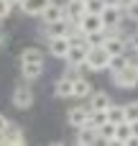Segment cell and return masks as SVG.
Returning a JSON list of instances; mask_svg holds the SVG:
<instances>
[{
	"label": "cell",
	"mask_w": 138,
	"mask_h": 146,
	"mask_svg": "<svg viewBox=\"0 0 138 146\" xmlns=\"http://www.w3.org/2000/svg\"><path fill=\"white\" fill-rule=\"evenodd\" d=\"M125 15H128L131 21H136V23H138V0H133V3L125 8Z\"/></svg>",
	"instance_id": "f1b7e54d"
},
{
	"label": "cell",
	"mask_w": 138,
	"mask_h": 146,
	"mask_svg": "<svg viewBox=\"0 0 138 146\" xmlns=\"http://www.w3.org/2000/svg\"><path fill=\"white\" fill-rule=\"evenodd\" d=\"M67 121H69L72 128H82V126H87V123H90V108H69Z\"/></svg>",
	"instance_id": "9c48e42d"
},
{
	"label": "cell",
	"mask_w": 138,
	"mask_h": 146,
	"mask_svg": "<svg viewBox=\"0 0 138 146\" xmlns=\"http://www.w3.org/2000/svg\"><path fill=\"white\" fill-rule=\"evenodd\" d=\"M87 41L85 44H74V46H69V51H67V64L72 67V69H82L85 67V56H87Z\"/></svg>",
	"instance_id": "8992f818"
},
{
	"label": "cell",
	"mask_w": 138,
	"mask_h": 146,
	"mask_svg": "<svg viewBox=\"0 0 138 146\" xmlns=\"http://www.w3.org/2000/svg\"><path fill=\"white\" fill-rule=\"evenodd\" d=\"M10 100H13V105H15L18 110H28L36 98H33V90H31L28 85H18V87L13 90V98H10Z\"/></svg>",
	"instance_id": "277c9868"
},
{
	"label": "cell",
	"mask_w": 138,
	"mask_h": 146,
	"mask_svg": "<svg viewBox=\"0 0 138 146\" xmlns=\"http://www.w3.org/2000/svg\"><path fill=\"white\" fill-rule=\"evenodd\" d=\"M100 18H102V28H105L108 33H118L120 21H123V8H118L115 0H108L105 8L100 10Z\"/></svg>",
	"instance_id": "7a4b0ae2"
},
{
	"label": "cell",
	"mask_w": 138,
	"mask_h": 146,
	"mask_svg": "<svg viewBox=\"0 0 138 146\" xmlns=\"http://www.w3.org/2000/svg\"><path fill=\"white\" fill-rule=\"evenodd\" d=\"M102 46L108 49V54H123L125 51V38L118 36V33H108L105 41H102Z\"/></svg>",
	"instance_id": "9a60e30c"
},
{
	"label": "cell",
	"mask_w": 138,
	"mask_h": 146,
	"mask_svg": "<svg viewBox=\"0 0 138 146\" xmlns=\"http://www.w3.org/2000/svg\"><path fill=\"white\" fill-rule=\"evenodd\" d=\"M110 103H113V100H110L108 92H95V95L90 98V105H87V108H90V110H105Z\"/></svg>",
	"instance_id": "ffe728a7"
},
{
	"label": "cell",
	"mask_w": 138,
	"mask_h": 146,
	"mask_svg": "<svg viewBox=\"0 0 138 146\" xmlns=\"http://www.w3.org/2000/svg\"><path fill=\"white\" fill-rule=\"evenodd\" d=\"M131 136H138V121L131 123Z\"/></svg>",
	"instance_id": "1f68e13d"
},
{
	"label": "cell",
	"mask_w": 138,
	"mask_h": 146,
	"mask_svg": "<svg viewBox=\"0 0 138 146\" xmlns=\"http://www.w3.org/2000/svg\"><path fill=\"white\" fill-rule=\"evenodd\" d=\"M128 64V54L123 51V54H110V59H108V72H115V69H120V67H125Z\"/></svg>",
	"instance_id": "7402d4cb"
},
{
	"label": "cell",
	"mask_w": 138,
	"mask_h": 146,
	"mask_svg": "<svg viewBox=\"0 0 138 146\" xmlns=\"http://www.w3.org/2000/svg\"><path fill=\"white\" fill-rule=\"evenodd\" d=\"M105 36H108V31H92L85 36V41H87V46H102Z\"/></svg>",
	"instance_id": "cb8c5ba5"
},
{
	"label": "cell",
	"mask_w": 138,
	"mask_h": 146,
	"mask_svg": "<svg viewBox=\"0 0 138 146\" xmlns=\"http://www.w3.org/2000/svg\"><path fill=\"white\" fill-rule=\"evenodd\" d=\"M10 10H13V5H10L8 0H0V21H3V18H8V15H10Z\"/></svg>",
	"instance_id": "f546056e"
},
{
	"label": "cell",
	"mask_w": 138,
	"mask_h": 146,
	"mask_svg": "<svg viewBox=\"0 0 138 146\" xmlns=\"http://www.w3.org/2000/svg\"><path fill=\"white\" fill-rule=\"evenodd\" d=\"M3 144H5V146H20V144H26L23 128H20V126H8V128L3 131Z\"/></svg>",
	"instance_id": "30bf717a"
},
{
	"label": "cell",
	"mask_w": 138,
	"mask_h": 146,
	"mask_svg": "<svg viewBox=\"0 0 138 146\" xmlns=\"http://www.w3.org/2000/svg\"><path fill=\"white\" fill-rule=\"evenodd\" d=\"M82 15H85V3H82V0H69V3L64 5V18H67L69 23H77Z\"/></svg>",
	"instance_id": "7c38bea8"
},
{
	"label": "cell",
	"mask_w": 138,
	"mask_h": 146,
	"mask_svg": "<svg viewBox=\"0 0 138 146\" xmlns=\"http://www.w3.org/2000/svg\"><path fill=\"white\" fill-rule=\"evenodd\" d=\"M8 126H10V121H8V118H5V115L0 113V133H3V131H5Z\"/></svg>",
	"instance_id": "4dcf8cb0"
},
{
	"label": "cell",
	"mask_w": 138,
	"mask_h": 146,
	"mask_svg": "<svg viewBox=\"0 0 138 146\" xmlns=\"http://www.w3.org/2000/svg\"><path fill=\"white\" fill-rule=\"evenodd\" d=\"M82 3H85V13H100L108 0H82Z\"/></svg>",
	"instance_id": "4316f807"
},
{
	"label": "cell",
	"mask_w": 138,
	"mask_h": 146,
	"mask_svg": "<svg viewBox=\"0 0 138 146\" xmlns=\"http://www.w3.org/2000/svg\"><path fill=\"white\" fill-rule=\"evenodd\" d=\"M108 49L105 46H90L87 49V56H85V69L87 72H105L108 69Z\"/></svg>",
	"instance_id": "3957f363"
},
{
	"label": "cell",
	"mask_w": 138,
	"mask_h": 146,
	"mask_svg": "<svg viewBox=\"0 0 138 146\" xmlns=\"http://www.w3.org/2000/svg\"><path fill=\"white\" fill-rule=\"evenodd\" d=\"M95 131H97L100 141H105V144H113V136H115V123L105 121V123H100V126H97Z\"/></svg>",
	"instance_id": "44dd1931"
},
{
	"label": "cell",
	"mask_w": 138,
	"mask_h": 146,
	"mask_svg": "<svg viewBox=\"0 0 138 146\" xmlns=\"http://www.w3.org/2000/svg\"><path fill=\"white\" fill-rule=\"evenodd\" d=\"M79 146H92L100 141V136H97V131L92 128V126H82V128H77V139H74Z\"/></svg>",
	"instance_id": "5bb4252c"
},
{
	"label": "cell",
	"mask_w": 138,
	"mask_h": 146,
	"mask_svg": "<svg viewBox=\"0 0 138 146\" xmlns=\"http://www.w3.org/2000/svg\"><path fill=\"white\" fill-rule=\"evenodd\" d=\"M59 18H64V5H56L54 0L41 10V21L44 23H54V21H59Z\"/></svg>",
	"instance_id": "2e32d148"
},
{
	"label": "cell",
	"mask_w": 138,
	"mask_h": 146,
	"mask_svg": "<svg viewBox=\"0 0 138 146\" xmlns=\"http://www.w3.org/2000/svg\"><path fill=\"white\" fill-rule=\"evenodd\" d=\"M92 95V85H90V80H85V77H72V98H90Z\"/></svg>",
	"instance_id": "4fadbf2b"
},
{
	"label": "cell",
	"mask_w": 138,
	"mask_h": 146,
	"mask_svg": "<svg viewBox=\"0 0 138 146\" xmlns=\"http://www.w3.org/2000/svg\"><path fill=\"white\" fill-rule=\"evenodd\" d=\"M54 95L56 98H72V77H59L54 82Z\"/></svg>",
	"instance_id": "ac0fdd59"
},
{
	"label": "cell",
	"mask_w": 138,
	"mask_h": 146,
	"mask_svg": "<svg viewBox=\"0 0 138 146\" xmlns=\"http://www.w3.org/2000/svg\"><path fill=\"white\" fill-rule=\"evenodd\" d=\"M77 31L79 33H92V31H105L102 28V18H100V13H85L79 21H77Z\"/></svg>",
	"instance_id": "5b68a950"
},
{
	"label": "cell",
	"mask_w": 138,
	"mask_h": 146,
	"mask_svg": "<svg viewBox=\"0 0 138 146\" xmlns=\"http://www.w3.org/2000/svg\"><path fill=\"white\" fill-rule=\"evenodd\" d=\"M41 74H44V62H23L20 64V77L28 80V82L38 80Z\"/></svg>",
	"instance_id": "8fae6325"
},
{
	"label": "cell",
	"mask_w": 138,
	"mask_h": 146,
	"mask_svg": "<svg viewBox=\"0 0 138 146\" xmlns=\"http://www.w3.org/2000/svg\"><path fill=\"white\" fill-rule=\"evenodd\" d=\"M51 0H20V10L26 15H41V10L49 5Z\"/></svg>",
	"instance_id": "e0dca14e"
},
{
	"label": "cell",
	"mask_w": 138,
	"mask_h": 146,
	"mask_svg": "<svg viewBox=\"0 0 138 146\" xmlns=\"http://www.w3.org/2000/svg\"><path fill=\"white\" fill-rule=\"evenodd\" d=\"M105 115H108L110 123H120V121H125V118H123V105H113V103H110V105L105 108Z\"/></svg>",
	"instance_id": "603a6c76"
},
{
	"label": "cell",
	"mask_w": 138,
	"mask_h": 146,
	"mask_svg": "<svg viewBox=\"0 0 138 146\" xmlns=\"http://www.w3.org/2000/svg\"><path fill=\"white\" fill-rule=\"evenodd\" d=\"M113 74V85L120 87V90H133L138 87V54L133 51V56H128V64L110 72Z\"/></svg>",
	"instance_id": "6da1fadb"
},
{
	"label": "cell",
	"mask_w": 138,
	"mask_h": 146,
	"mask_svg": "<svg viewBox=\"0 0 138 146\" xmlns=\"http://www.w3.org/2000/svg\"><path fill=\"white\" fill-rule=\"evenodd\" d=\"M125 51H138V31L125 38Z\"/></svg>",
	"instance_id": "83f0119b"
},
{
	"label": "cell",
	"mask_w": 138,
	"mask_h": 146,
	"mask_svg": "<svg viewBox=\"0 0 138 146\" xmlns=\"http://www.w3.org/2000/svg\"><path fill=\"white\" fill-rule=\"evenodd\" d=\"M123 118H125L128 123L138 121V103H128V105H123Z\"/></svg>",
	"instance_id": "484cf974"
},
{
	"label": "cell",
	"mask_w": 138,
	"mask_h": 146,
	"mask_svg": "<svg viewBox=\"0 0 138 146\" xmlns=\"http://www.w3.org/2000/svg\"><path fill=\"white\" fill-rule=\"evenodd\" d=\"M74 26H77V23H69L67 18H59V21H54V23H46L44 33H46V38H54V36H69V33L74 31Z\"/></svg>",
	"instance_id": "52a82bcc"
},
{
	"label": "cell",
	"mask_w": 138,
	"mask_h": 146,
	"mask_svg": "<svg viewBox=\"0 0 138 146\" xmlns=\"http://www.w3.org/2000/svg\"><path fill=\"white\" fill-rule=\"evenodd\" d=\"M128 139H131V123H128V121L115 123V136H113V144H128Z\"/></svg>",
	"instance_id": "d6986e66"
},
{
	"label": "cell",
	"mask_w": 138,
	"mask_h": 146,
	"mask_svg": "<svg viewBox=\"0 0 138 146\" xmlns=\"http://www.w3.org/2000/svg\"><path fill=\"white\" fill-rule=\"evenodd\" d=\"M23 62H44V51L41 49H26L20 54V64Z\"/></svg>",
	"instance_id": "d4e9b609"
},
{
	"label": "cell",
	"mask_w": 138,
	"mask_h": 146,
	"mask_svg": "<svg viewBox=\"0 0 138 146\" xmlns=\"http://www.w3.org/2000/svg\"><path fill=\"white\" fill-rule=\"evenodd\" d=\"M8 3H10L13 8H15V5H20V0H8Z\"/></svg>",
	"instance_id": "d6a6232c"
},
{
	"label": "cell",
	"mask_w": 138,
	"mask_h": 146,
	"mask_svg": "<svg viewBox=\"0 0 138 146\" xmlns=\"http://www.w3.org/2000/svg\"><path fill=\"white\" fill-rule=\"evenodd\" d=\"M69 36H54V38H49V51H51V56H56V59H64L67 56V51H69Z\"/></svg>",
	"instance_id": "ba28073f"
}]
</instances>
